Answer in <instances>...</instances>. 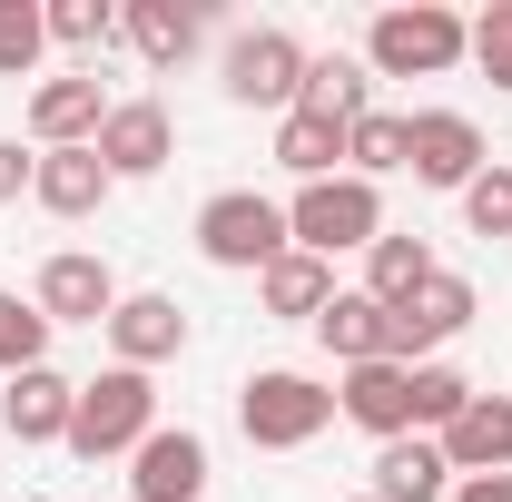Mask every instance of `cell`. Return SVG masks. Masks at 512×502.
<instances>
[{
  "label": "cell",
  "mask_w": 512,
  "mask_h": 502,
  "mask_svg": "<svg viewBox=\"0 0 512 502\" xmlns=\"http://www.w3.org/2000/svg\"><path fill=\"white\" fill-rule=\"evenodd\" d=\"M453 60H473V20L444 0H394L365 30V69L375 79H444Z\"/></svg>",
  "instance_id": "obj_1"
},
{
  "label": "cell",
  "mask_w": 512,
  "mask_h": 502,
  "mask_svg": "<svg viewBox=\"0 0 512 502\" xmlns=\"http://www.w3.org/2000/svg\"><path fill=\"white\" fill-rule=\"evenodd\" d=\"M237 424H247L256 453H306V443L335 424V384L296 375V365H266V375L237 384Z\"/></svg>",
  "instance_id": "obj_2"
},
{
  "label": "cell",
  "mask_w": 512,
  "mask_h": 502,
  "mask_svg": "<svg viewBox=\"0 0 512 502\" xmlns=\"http://www.w3.org/2000/svg\"><path fill=\"white\" fill-rule=\"evenodd\" d=\"M158 434V384L138 365H109V375L79 384V414H69V453L79 463H109V453H138Z\"/></svg>",
  "instance_id": "obj_3"
},
{
  "label": "cell",
  "mask_w": 512,
  "mask_h": 502,
  "mask_svg": "<svg viewBox=\"0 0 512 502\" xmlns=\"http://www.w3.org/2000/svg\"><path fill=\"white\" fill-rule=\"evenodd\" d=\"M286 237L306 256H335L345 247H375L384 237V188H365V178H316V188H296V207H286Z\"/></svg>",
  "instance_id": "obj_4"
},
{
  "label": "cell",
  "mask_w": 512,
  "mask_h": 502,
  "mask_svg": "<svg viewBox=\"0 0 512 502\" xmlns=\"http://www.w3.org/2000/svg\"><path fill=\"white\" fill-rule=\"evenodd\" d=\"M197 247H207V266H256V276H266L296 237H286V207H276V197L217 188L207 207H197Z\"/></svg>",
  "instance_id": "obj_5"
},
{
  "label": "cell",
  "mask_w": 512,
  "mask_h": 502,
  "mask_svg": "<svg viewBox=\"0 0 512 502\" xmlns=\"http://www.w3.org/2000/svg\"><path fill=\"white\" fill-rule=\"evenodd\" d=\"M227 99L286 119V109L306 99V40H296V30H237V40H227Z\"/></svg>",
  "instance_id": "obj_6"
},
{
  "label": "cell",
  "mask_w": 512,
  "mask_h": 502,
  "mask_svg": "<svg viewBox=\"0 0 512 502\" xmlns=\"http://www.w3.org/2000/svg\"><path fill=\"white\" fill-rule=\"evenodd\" d=\"M414 148H404V168H414V178H424V188H473V178H483V168H493V158H483V128L463 119V109H414Z\"/></svg>",
  "instance_id": "obj_7"
},
{
  "label": "cell",
  "mask_w": 512,
  "mask_h": 502,
  "mask_svg": "<svg viewBox=\"0 0 512 502\" xmlns=\"http://www.w3.org/2000/svg\"><path fill=\"white\" fill-rule=\"evenodd\" d=\"M30 306L50 315V325H109V315H119V276H109V256H89V247H60L50 266H40Z\"/></svg>",
  "instance_id": "obj_8"
},
{
  "label": "cell",
  "mask_w": 512,
  "mask_h": 502,
  "mask_svg": "<svg viewBox=\"0 0 512 502\" xmlns=\"http://www.w3.org/2000/svg\"><path fill=\"white\" fill-rule=\"evenodd\" d=\"M99 158H109V178H158V168L178 158V119H168L158 99H109Z\"/></svg>",
  "instance_id": "obj_9"
},
{
  "label": "cell",
  "mask_w": 512,
  "mask_h": 502,
  "mask_svg": "<svg viewBox=\"0 0 512 502\" xmlns=\"http://www.w3.org/2000/svg\"><path fill=\"white\" fill-rule=\"evenodd\" d=\"M473 325V286L453 276V266H434L404 306H394V365H414V355H434V345H453Z\"/></svg>",
  "instance_id": "obj_10"
},
{
  "label": "cell",
  "mask_w": 512,
  "mask_h": 502,
  "mask_svg": "<svg viewBox=\"0 0 512 502\" xmlns=\"http://www.w3.org/2000/svg\"><path fill=\"white\" fill-rule=\"evenodd\" d=\"M335 414L345 424H365L375 443H394V434H414V365H345V384H335Z\"/></svg>",
  "instance_id": "obj_11"
},
{
  "label": "cell",
  "mask_w": 512,
  "mask_h": 502,
  "mask_svg": "<svg viewBox=\"0 0 512 502\" xmlns=\"http://www.w3.org/2000/svg\"><path fill=\"white\" fill-rule=\"evenodd\" d=\"M128 493L138 502H197L207 493V443L188 424H158V434L128 453Z\"/></svg>",
  "instance_id": "obj_12"
},
{
  "label": "cell",
  "mask_w": 512,
  "mask_h": 502,
  "mask_svg": "<svg viewBox=\"0 0 512 502\" xmlns=\"http://www.w3.org/2000/svg\"><path fill=\"white\" fill-rule=\"evenodd\" d=\"M99 119H109L99 69H69V79H40V89H30V138H40V148H89Z\"/></svg>",
  "instance_id": "obj_13"
},
{
  "label": "cell",
  "mask_w": 512,
  "mask_h": 502,
  "mask_svg": "<svg viewBox=\"0 0 512 502\" xmlns=\"http://www.w3.org/2000/svg\"><path fill=\"white\" fill-rule=\"evenodd\" d=\"M69 414H79V384L60 365H30V375L0 384V424L10 443H69Z\"/></svg>",
  "instance_id": "obj_14"
},
{
  "label": "cell",
  "mask_w": 512,
  "mask_h": 502,
  "mask_svg": "<svg viewBox=\"0 0 512 502\" xmlns=\"http://www.w3.org/2000/svg\"><path fill=\"white\" fill-rule=\"evenodd\" d=\"M109 158H99V138L89 148H40V168H30V197L50 207V217H99L109 207Z\"/></svg>",
  "instance_id": "obj_15"
},
{
  "label": "cell",
  "mask_w": 512,
  "mask_h": 502,
  "mask_svg": "<svg viewBox=\"0 0 512 502\" xmlns=\"http://www.w3.org/2000/svg\"><path fill=\"white\" fill-rule=\"evenodd\" d=\"M434 443H444L453 483H463V473H512V394H473Z\"/></svg>",
  "instance_id": "obj_16"
},
{
  "label": "cell",
  "mask_w": 512,
  "mask_h": 502,
  "mask_svg": "<svg viewBox=\"0 0 512 502\" xmlns=\"http://www.w3.org/2000/svg\"><path fill=\"white\" fill-rule=\"evenodd\" d=\"M99 335L119 345V365L148 375V365H168V355L188 345V306H178V296H119V315H109Z\"/></svg>",
  "instance_id": "obj_17"
},
{
  "label": "cell",
  "mask_w": 512,
  "mask_h": 502,
  "mask_svg": "<svg viewBox=\"0 0 512 502\" xmlns=\"http://www.w3.org/2000/svg\"><path fill=\"white\" fill-rule=\"evenodd\" d=\"M375 502H453V463L434 434H394L375 443Z\"/></svg>",
  "instance_id": "obj_18"
},
{
  "label": "cell",
  "mask_w": 512,
  "mask_h": 502,
  "mask_svg": "<svg viewBox=\"0 0 512 502\" xmlns=\"http://www.w3.org/2000/svg\"><path fill=\"white\" fill-rule=\"evenodd\" d=\"M316 335H325L335 365H384V355H394V315H384L365 286H335V306L316 315Z\"/></svg>",
  "instance_id": "obj_19"
},
{
  "label": "cell",
  "mask_w": 512,
  "mask_h": 502,
  "mask_svg": "<svg viewBox=\"0 0 512 502\" xmlns=\"http://www.w3.org/2000/svg\"><path fill=\"white\" fill-rule=\"evenodd\" d=\"M256 296H266V315H276V325H316V315L335 306V266H325V256H306V247H286L266 276H256Z\"/></svg>",
  "instance_id": "obj_20"
},
{
  "label": "cell",
  "mask_w": 512,
  "mask_h": 502,
  "mask_svg": "<svg viewBox=\"0 0 512 502\" xmlns=\"http://www.w3.org/2000/svg\"><path fill=\"white\" fill-rule=\"evenodd\" d=\"M276 168L306 178V188H316V178H345V128L325 119V109H286V119H276Z\"/></svg>",
  "instance_id": "obj_21"
},
{
  "label": "cell",
  "mask_w": 512,
  "mask_h": 502,
  "mask_svg": "<svg viewBox=\"0 0 512 502\" xmlns=\"http://www.w3.org/2000/svg\"><path fill=\"white\" fill-rule=\"evenodd\" d=\"M119 40L148 69H178L197 50V10H178V0H128V10H119Z\"/></svg>",
  "instance_id": "obj_22"
},
{
  "label": "cell",
  "mask_w": 512,
  "mask_h": 502,
  "mask_svg": "<svg viewBox=\"0 0 512 502\" xmlns=\"http://www.w3.org/2000/svg\"><path fill=\"white\" fill-rule=\"evenodd\" d=\"M296 109H325L335 128H355L375 109V69L345 60V50H325V60H306V99H296Z\"/></svg>",
  "instance_id": "obj_23"
},
{
  "label": "cell",
  "mask_w": 512,
  "mask_h": 502,
  "mask_svg": "<svg viewBox=\"0 0 512 502\" xmlns=\"http://www.w3.org/2000/svg\"><path fill=\"white\" fill-rule=\"evenodd\" d=\"M424 276H434V247H424V237H414V227H404V237H394V227H384L375 247H365V296H375L384 315L404 306V296H414V286H424Z\"/></svg>",
  "instance_id": "obj_24"
},
{
  "label": "cell",
  "mask_w": 512,
  "mask_h": 502,
  "mask_svg": "<svg viewBox=\"0 0 512 502\" xmlns=\"http://www.w3.org/2000/svg\"><path fill=\"white\" fill-rule=\"evenodd\" d=\"M404 148H414V128L394 119V109H365V119L345 128V178H365V188H375V178L404 168Z\"/></svg>",
  "instance_id": "obj_25"
},
{
  "label": "cell",
  "mask_w": 512,
  "mask_h": 502,
  "mask_svg": "<svg viewBox=\"0 0 512 502\" xmlns=\"http://www.w3.org/2000/svg\"><path fill=\"white\" fill-rule=\"evenodd\" d=\"M30 365H50V315L30 306V296H10V286H0V384L30 375Z\"/></svg>",
  "instance_id": "obj_26"
},
{
  "label": "cell",
  "mask_w": 512,
  "mask_h": 502,
  "mask_svg": "<svg viewBox=\"0 0 512 502\" xmlns=\"http://www.w3.org/2000/svg\"><path fill=\"white\" fill-rule=\"evenodd\" d=\"M50 50V10L40 0H0V79H30Z\"/></svg>",
  "instance_id": "obj_27"
},
{
  "label": "cell",
  "mask_w": 512,
  "mask_h": 502,
  "mask_svg": "<svg viewBox=\"0 0 512 502\" xmlns=\"http://www.w3.org/2000/svg\"><path fill=\"white\" fill-rule=\"evenodd\" d=\"M50 40H60V50H89V60H99V50L119 40V10H109V0H50Z\"/></svg>",
  "instance_id": "obj_28"
},
{
  "label": "cell",
  "mask_w": 512,
  "mask_h": 502,
  "mask_svg": "<svg viewBox=\"0 0 512 502\" xmlns=\"http://www.w3.org/2000/svg\"><path fill=\"white\" fill-rule=\"evenodd\" d=\"M463 404H473V384L453 375V365H414V434H424V424L444 434V424L463 414Z\"/></svg>",
  "instance_id": "obj_29"
},
{
  "label": "cell",
  "mask_w": 512,
  "mask_h": 502,
  "mask_svg": "<svg viewBox=\"0 0 512 502\" xmlns=\"http://www.w3.org/2000/svg\"><path fill=\"white\" fill-rule=\"evenodd\" d=\"M463 227H473V237H512V168H483V178L463 188Z\"/></svg>",
  "instance_id": "obj_30"
},
{
  "label": "cell",
  "mask_w": 512,
  "mask_h": 502,
  "mask_svg": "<svg viewBox=\"0 0 512 502\" xmlns=\"http://www.w3.org/2000/svg\"><path fill=\"white\" fill-rule=\"evenodd\" d=\"M473 60H483L493 89H512V0H493V10L473 20Z\"/></svg>",
  "instance_id": "obj_31"
},
{
  "label": "cell",
  "mask_w": 512,
  "mask_h": 502,
  "mask_svg": "<svg viewBox=\"0 0 512 502\" xmlns=\"http://www.w3.org/2000/svg\"><path fill=\"white\" fill-rule=\"evenodd\" d=\"M30 168H40V148H30V158H20V138H0V207H10V197L30 188Z\"/></svg>",
  "instance_id": "obj_32"
},
{
  "label": "cell",
  "mask_w": 512,
  "mask_h": 502,
  "mask_svg": "<svg viewBox=\"0 0 512 502\" xmlns=\"http://www.w3.org/2000/svg\"><path fill=\"white\" fill-rule=\"evenodd\" d=\"M453 502H512V473H463Z\"/></svg>",
  "instance_id": "obj_33"
},
{
  "label": "cell",
  "mask_w": 512,
  "mask_h": 502,
  "mask_svg": "<svg viewBox=\"0 0 512 502\" xmlns=\"http://www.w3.org/2000/svg\"><path fill=\"white\" fill-rule=\"evenodd\" d=\"M355 502H375V493H355Z\"/></svg>",
  "instance_id": "obj_34"
}]
</instances>
